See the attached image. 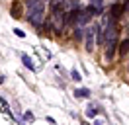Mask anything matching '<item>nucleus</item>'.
Wrapping results in <instances>:
<instances>
[{
    "label": "nucleus",
    "mask_w": 129,
    "mask_h": 125,
    "mask_svg": "<svg viewBox=\"0 0 129 125\" xmlns=\"http://www.w3.org/2000/svg\"><path fill=\"white\" fill-rule=\"evenodd\" d=\"M127 51H129V37L123 39V41H121V45H119V53L121 55H127Z\"/></svg>",
    "instance_id": "5"
},
{
    "label": "nucleus",
    "mask_w": 129,
    "mask_h": 125,
    "mask_svg": "<svg viewBox=\"0 0 129 125\" xmlns=\"http://www.w3.org/2000/svg\"><path fill=\"white\" fill-rule=\"evenodd\" d=\"M10 12H12V18H22V14H20V6H18L16 2H14V4H12V10H10Z\"/></svg>",
    "instance_id": "6"
},
{
    "label": "nucleus",
    "mask_w": 129,
    "mask_h": 125,
    "mask_svg": "<svg viewBox=\"0 0 129 125\" xmlns=\"http://www.w3.org/2000/svg\"><path fill=\"white\" fill-rule=\"evenodd\" d=\"M98 113V109H94V108H88V115L92 117V115H96Z\"/></svg>",
    "instance_id": "12"
},
{
    "label": "nucleus",
    "mask_w": 129,
    "mask_h": 125,
    "mask_svg": "<svg viewBox=\"0 0 129 125\" xmlns=\"http://www.w3.org/2000/svg\"><path fill=\"white\" fill-rule=\"evenodd\" d=\"M45 2H49V6H55V4H61V2H64V0H45Z\"/></svg>",
    "instance_id": "9"
},
{
    "label": "nucleus",
    "mask_w": 129,
    "mask_h": 125,
    "mask_svg": "<svg viewBox=\"0 0 129 125\" xmlns=\"http://www.w3.org/2000/svg\"><path fill=\"white\" fill-rule=\"evenodd\" d=\"M76 96H78V98H88L90 92L86 90V88H78V90H76Z\"/></svg>",
    "instance_id": "8"
},
{
    "label": "nucleus",
    "mask_w": 129,
    "mask_h": 125,
    "mask_svg": "<svg viewBox=\"0 0 129 125\" xmlns=\"http://www.w3.org/2000/svg\"><path fill=\"white\" fill-rule=\"evenodd\" d=\"M27 10H45V0H25Z\"/></svg>",
    "instance_id": "4"
},
{
    "label": "nucleus",
    "mask_w": 129,
    "mask_h": 125,
    "mask_svg": "<svg viewBox=\"0 0 129 125\" xmlns=\"http://www.w3.org/2000/svg\"><path fill=\"white\" fill-rule=\"evenodd\" d=\"M115 47H117V31L113 33L112 37H108V43H106V61H112L113 59Z\"/></svg>",
    "instance_id": "2"
},
{
    "label": "nucleus",
    "mask_w": 129,
    "mask_h": 125,
    "mask_svg": "<svg viewBox=\"0 0 129 125\" xmlns=\"http://www.w3.org/2000/svg\"><path fill=\"white\" fill-rule=\"evenodd\" d=\"M14 33H16V35H18V37H24V35H25V33H24V31H22V29H18V27H16V29H14Z\"/></svg>",
    "instance_id": "11"
},
{
    "label": "nucleus",
    "mask_w": 129,
    "mask_h": 125,
    "mask_svg": "<svg viewBox=\"0 0 129 125\" xmlns=\"http://www.w3.org/2000/svg\"><path fill=\"white\" fill-rule=\"evenodd\" d=\"M94 35H96V25H92L84 31V43H86V51H94Z\"/></svg>",
    "instance_id": "3"
},
{
    "label": "nucleus",
    "mask_w": 129,
    "mask_h": 125,
    "mask_svg": "<svg viewBox=\"0 0 129 125\" xmlns=\"http://www.w3.org/2000/svg\"><path fill=\"white\" fill-rule=\"evenodd\" d=\"M127 8H129V4H127Z\"/></svg>",
    "instance_id": "15"
},
{
    "label": "nucleus",
    "mask_w": 129,
    "mask_h": 125,
    "mask_svg": "<svg viewBox=\"0 0 129 125\" xmlns=\"http://www.w3.org/2000/svg\"><path fill=\"white\" fill-rule=\"evenodd\" d=\"M43 20H45V10H27V22L31 25L39 27Z\"/></svg>",
    "instance_id": "1"
},
{
    "label": "nucleus",
    "mask_w": 129,
    "mask_h": 125,
    "mask_svg": "<svg viewBox=\"0 0 129 125\" xmlns=\"http://www.w3.org/2000/svg\"><path fill=\"white\" fill-rule=\"evenodd\" d=\"M71 74H73V80H80V74H78V70H73Z\"/></svg>",
    "instance_id": "10"
},
{
    "label": "nucleus",
    "mask_w": 129,
    "mask_h": 125,
    "mask_svg": "<svg viewBox=\"0 0 129 125\" xmlns=\"http://www.w3.org/2000/svg\"><path fill=\"white\" fill-rule=\"evenodd\" d=\"M102 2H104V0H92V4H94V6H98V8L102 6Z\"/></svg>",
    "instance_id": "13"
},
{
    "label": "nucleus",
    "mask_w": 129,
    "mask_h": 125,
    "mask_svg": "<svg viewBox=\"0 0 129 125\" xmlns=\"http://www.w3.org/2000/svg\"><path fill=\"white\" fill-rule=\"evenodd\" d=\"M22 61H24V65L27 67V69H31V70H33V62H31V59H29L27 55H22Z\"/></svg>",
    "instance_id": "7"
},
{
    "label": "nucleus",
    "mask_w": 129,
    "mask_h": 125,
    "mask_svg": "<svg viewBox=\"0 0 129 125\" xmlns=\"http://www.w3.org/2000/svg\"><path fill=\"white\" fill-rule=\"evenodd\" d=\"M127 70H129V65H127Z\"/></svg>",
    "instance_id": "14"
}]
</instances>
